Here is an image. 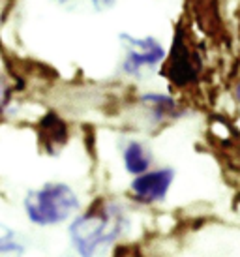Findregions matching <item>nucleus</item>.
Instances as JSON below:
<instances>
[{"label": "nucleus", "mask_w": 240, "mask_h": 257, "mask_svg": "<svg viewBox=\"0 0 240 257\" xmlns=\"http://www.w3.org/2000/svg\"><path fill=\"white\" fill-rule=\"evenodd\" d=\"M12 103V86L4 77H0V113H4Z\"/></svg>", "instance_id": "9d476101"}, {"label": "nucleus", "mask_w": 240, "mask_h": 257, "mask_svg": "<svg viewBox=\"0 0 240 257\" xmlns=\"http://www.w3.org/2000/svg\"><path fill=\"white\" fill-rule=\"evenodd\" d=\"M23 210L27 220L36 227H57L70 221L81 210V199L70 184L51 180L27 192Z\"/></svg>", "instance_id": "f03ea898"}, {"label": "nucleus", "mask_w": 240, "mask_h": 257, "mask_svg": "<svg viewBox=\"0 0 240 257\" xmlns=\"http://www.w3.org/2000/svg\"><path fill=\"white\" fill-rule=\"evenodd\" d=\"M122 154V165L126 169L128 175L137 177L141 173L149 171L154 158H152V150L149 149V145L139 141V139H130L122 143L120 149Z\"/></svg>", "instance_id": "0eeeda50"}, {"label": "nucleus", "mask_w": 240, "mask_h": 257, "mask_svg": "<svg viewBox=\"0 0 240 257\" xmlns=\"http://www.w3.org/2000/svg\"><path fill=\"white\" fill-rule=\"evenodd\" d=\"M234 98H236V101L240 103V83L234 85Z\"/></svg>", "instance_id": "9b49d317"}, {"label": "nucleus", "mask_w": 240, "mask_h": 257, "mask_svg": "<svg viewBox=\"0 0 240 257\" xmlns=\"http://www.w3.org/2000/svg\"><path fill=\"white\" fill-rule=\"evenodd\" d=\"M58 6L73 8V6H86L92 12L101 14V12H109L111 8L116 4V0H55Z\"/></svg>", "instance_id": "1a4fd4ad"}, {"label": "nucleus", "mask_w": 240, "mask_h": 257, "mask_svg": "<svg viewBox=\"0 0 240 257\" xmlns=\"http://www.w3.org/2000/svg\"><path fill=\"white\" fill-rule=\"evenodd\" d=\"M173 180H175V169L171 167L149 169L134 177V180L130 182V195L139 205L162 203L169 193Z\"/></svg>", "instance_id": "20e7f679"}, {"label": "nucleus", "mask_w": 240, "mask_h": 257, "mask_svg": "<svg viewBox=\"0 0 240 257\" xmlns=\"http://www.w3.org/2000/svg\"><path fill=\"white\" fill-rule=\"evenodd\" d=\"M139 103L152 124H163V122L180 116V105L169 94L145 92L139 96Z\"/></svg>", "instance_id": "423d86ee"}, {"label": "nucleus", "mask_w": 240, "mask_h": 257, "mask_svg": "<svg viewBox=\"0 0 240 257\" xmlns=\"http://www.w3.org/2000/svg\"><path fill=\"white\" fill-rule=\"evenodd\" d=\"M130 216L122 203L111 199L96 201L88 210L70 220L68 236L79 257H99L128 233Z\"/></svg>", "instance_id": "f257e3e1"}, {"label": "nucleus", "mask_w": 240, "mask_h": 257, "mask_svg": "<svg viewBox=\"0 0 240 257\" xmlns=\"http://www.w3.org/2000/svg\"><path fill=\"white\" fill-rule=\"evenodd\" d=\"M163 73L178 88L190 86L197 79L199 64L195 62L193 53L188 49V45L184 43V40L180 36L175 38V43H173V49L169 53L167 66H165V72Z\"/></svg>", "instance_id": "39448f33"}, {"label": "nucleus", "mask_w": 240, "mask_h": 257, "mask_svg": "<svg viewBox=\"0 0 240 257\" xmlns=\"http://www.w3.org/2000/svg\"><path fill=\"white\" fill-rule=\"evenodd\" d=\"M27 251V244L21 240L15 229L0 223V257H23Z\"/></svg>", "instance_id": "6e6552de"}, {"label": "nucleus", "mask_w": 240, "mask_h": 257, "mask_svg": "<svg viewBox=\"0 0 240 257\" xmlns=\"http://www.w3.org/2000/svg\"><path fill=\"white\" fill-rule=\"evenodd\" d=\"M118 40L124 47L120 73L126 77H141L145 72L156 70L167 58L163 43L154 36H134L122 32Z\"/></svg>", "instance_id": "7ed1b4c3"}]
</instances>
